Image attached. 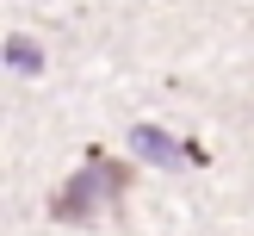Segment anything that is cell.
<instances>
[{"label": "cell", "instance_id": "cell-1", "mask_svg": "<svg viewBox=\"0 0 254 236\" xmlns=\"http://www.w3.org/2000/svg\"><path fill=\"white\" fill-rule=\"evenodd\" d=\"M124 193H130V168L112 161V156H99V149H87V161L50 193V218L56 224H87V218H99V211H118Z\"/></svg>", "mask_w": 254, "mask_h": 236}, {"label": "cell", "instance_id": "cell-2", "mask_svg": "<svg viewBox=\"0 0 254 236\" xmlns=\"http://www.w3.org/2000/svg\"><path fill=\"white\" fill-rule=\"evenodd\" d=\"M130 149L149 161V168H180V161H198V168H205V161H211L205 143H174L161 124H136V131H130Z\"/></svg>", "mask_w": 254, "mask_h": 236}, {"label": "cell", "instance_id": "cell-3", "mask_svg": "<svg viewBox=\"0 0 254 236\" xmlns=\"http://www.w3.org/2000/svg\"><path fill=\"white\" fill-rule=\"evenodd\" d=\"M6 62L19 75H37V69H44V50H37L31 37H6Z\"/></svg>", "mask_w": 254, "mask_h": 236}]
</instances>
